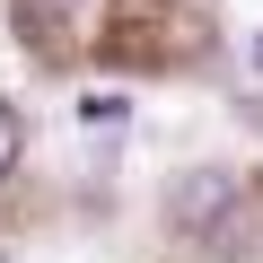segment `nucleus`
<instances>
[{"instance_id": "f03ea898", "label": "nucleus", "mask_w": 263, "mask_h": 263, "mask_svg": "<svg viewBox=\"0 0 263 263\" xmlns=\"http://www.w3.org/2000/svg\"><path fill=\"white\" fill-rule=\"evenodd\" d=\"M228 202V176H211V184H184V202H176V219H211Z\"/></svg>"}, {"instance_id": "7ed1b4c3", "label": "nucleus", "mask_w": 263, "mask_h": 263, "mask_svg": "<svg viewBox=\"0 0 263 263\" xmlns=\"http://www.w3.org/2000/svg\"><path fill=\"white\" fill-rule=\"evenodd\" d=\"M9 158H18V105L0 97V176H9Z\"/></svg>"}, {"instance_id": "20e7f679", "label": "nucleus", "mask_w": 263, "mask_h": 263, "mask_svg": "<svg viewBox=\"0 0 263 263\" xmlns=\"http://www.w3.org/2000/svg\"><path fill=\"white\" fill-rule=\"evenodd\" d=\"M246 70H254V79H263V35H254V44H246Z\"/></svg>"}, {"instance_id": "f257e3e1", "label": "nucleus", "mask_w": 263, "mask_h": 263, "mask_svg": "<svg viewBox=\"0 0 263 263\" xmlns=\"http://www.w3.org/2000/svg\"><path fill=\"white\" fill-rule=\"evenodd\" d=\"M123 114H132V97H123V88H88V97H79V123H88V132H114Z\"/></svg>"}]
</instances>
